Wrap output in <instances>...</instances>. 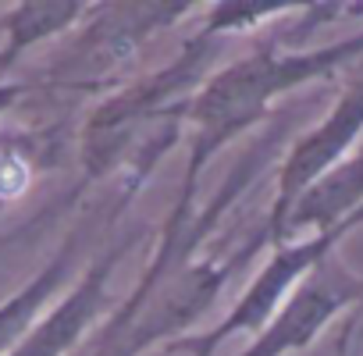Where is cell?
<instances>
[{
    "label": "cell",
    "instance_id": "cell-1",
    "mask_svg": "<svg viewBox=\"0 0 363 356\" xmlns=\"http://www.w3.org/2000/svg\"><path fill=\"white\" fill-rule=\"evenodd\" d=\"M363 61V29L320 43V47H285L274 40H257L246 54L221 65L196 96L182 107V132L189 139V160L182 171L178 204L167 221H193L196 218V186L214 153H221L235 135L250 132L271 114V104L296 93L299 86L324 82L338 72H349Z\"/></svg>",
    "mask_w": 363,
    "mask_h": 356
},
{
    "label": "cell",
    "instance_id": "cell-2",
    "mask_svg": "<svg viewBox=\"0 0 363 356\" xmlns=\"http://www.w3.org/2000/svg\"><path fill=\"white\" fill-rule=\"evenodd\" d=\"M196 11L193 4H93V18L43 65L40 82L68 93H93L118 79V72L178 18Z\"/></svg>",
    "mask_w": 363,
    "mask_h": 356
},
{
    "label": "cell",
    "instance_id": "cell-3",
    "mask_svg": "<svg viewBox=\"0 0 363 356\" xmlns=\"http://www.w3.org/2000/svg\"><path fill=\"white\" fill-rule=\"evenodd\" d=\"M363 225V214L342 221L338 228H328V232H313V235H299L292 243H281V246H271V257L267 264L257 271V278L246 285V292L232 303L228 317H221L214 328L200 331V335H182L178 342H171V352H189V356H214L221 342L235 338V335H260L274 317L278 310L289 303V296L299 289V282L324 260L331 257L342 239L349 232H356Z\"/></svg>",
    "mask_w": 363,
    "mask_h": 356
},
{
    "label": "cell",
    "instance_id": "cell-4",
    "mask_svg": "<svg viewBox=\"0 0 363 356\" xmlns=\"http://www.w3.org/2000/svg\"><path fill=\"white\" fill-rule=\"evenodd\" d=\"M359 132H363V72H356L345 82V89L338 93V100L328 107V114L313 128L296 135L292 146L285 150V157L278 164V193H274L267 221H264L267 246H278L281 228H285L292 207L303 200V193L310 186H317L335 164H342L359 146Z\"/></svg>",
    "mask_w": 363,
    "mask_h": 356
},
{
    "label": "cell",
    "instance_id": "cell-5",
    "mask_svg": "<svg viewBox=\"0 0 363 356\" xmlns=\"http://www.w3.org/2000/svg\"><path fill=\"white\" fill-rule=\"evenodd\" d=\"M352 306H363V274L352 271L335 250L299 282L278 317L239 356H292L313 345L317 335Z\"/></svg>",
    "mask_w": 363,
    "mask_h": 356
},
{
    "label": "cell",
    "instance_id": "cell-6",
    "mask_svg": "<svg viewBox=\"0 0 363 356\" xmlns=\"http://www.w3.org/2000/svg\"><path fill=\"white\" fill-rule=\"evenodd\" d=\"M132 246H135V235H125V239L104 246L86 264V271L72 282V289L36 321V328L8 356H72L82 345V338L89 335V328L114 306L111 278Z\"/></svg>",
    "mask_w": 363,
    "mask_h": 356
},
{
    "label": "cell",
    "instance_id": "cell-7",
    "mask_svg": "<svg viewBox=\"0 0 363 356\" xmlns=\"http://www.w3.org/2000/svg\"><path fill=\"white\" fill-rule=\"evenodd\" d=\"M356 214H363V143L342 164H335L317 186H310L303 193V200L292 207V214L281 228L278 246L292 243L299 235L338 228L342 221H349Z\"/></svg>",
    "mask_w": 363,
    "mask_h": 356
},
{
    "label": "cell",
    "instance_id": "cell-8",
    "mask_svg": "<svg viewBox=\"0 0 363 356\" xmlns=\"http://www.w3.org/2000/svg\"><path fill=\"white\" fill-rule=\"evenodd\" d=\"M79 253H82V232H72L22 289H15L8 299H0V356H8L50 310V299L72 282Z\"/></svg>",
    "mask_w": 363,
    "mask_h": 356
},
{
    "label": "cell",
    "instance_id": "cell-9",
    "mask_svg": "<svg viewBox=\"0 0 363 356\" xmlns=\"http://www.w3.org/2000/svg\"><path fill=\"white\" fill-rule=\"evenodd\" d=\"M93 4L82 0H26L0 8V79L40 43H50L86 22Z\"/></svg>",
    "mask_w": 363,
    "mask_h": 356
},
{
    "label": "cell",
    "instance_id": "cell-10",
    "mask_svg": "<svg viewBox=\"0 0 363 356\" xmlns=\"http://www.w3.org/2000/svg\"><path fill=\"white\" fill-rule=\"evenodd\" d=\"M292 11L296 8H289V4H271V8H260V4H211L200 33L203 36H218V40H232V36L253 33V29H260L267 22H281Z\"/></svg>",
    "mask_w": 363,
    "mask_h": 356
},
{
    "label": "cell",
    "instance_id": "cell-11",
    "mask_svg": "<svg viewBox=\"0 0 363 356\" xmlns=\"http://www.w3.org/2000/svg\"><path fill=\"white\" fill-rule=\"evenodd\" d=\"M29 93H33V82L26 79H0V118L11 114Z\"/></svg>",
    "mask_w": 363,
    "mask_h": 356
},
{
    "label": "cell",
    "instance_id": "cell-12",
    "mask_svg": "<svg viewBox=\"0 0 363 356\" xmlns=\"http://www.w3.org/2000/svg\"><path fill=\"white\" fill-rule=\"evenodd\" d=\"M0 211H4V204H0Z\"/></svg>",
    "mask_w": 363,
    "mask_h": 356
}]
</instances>
